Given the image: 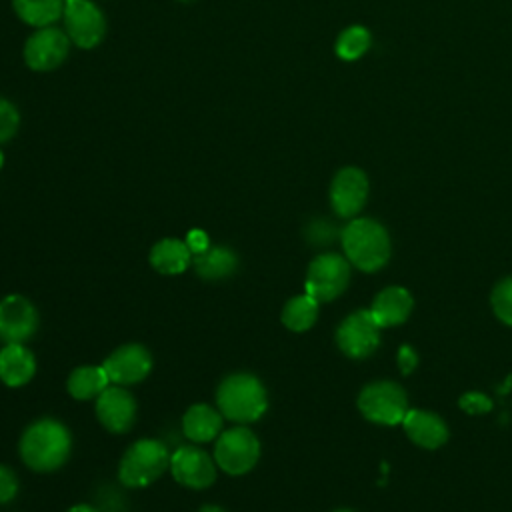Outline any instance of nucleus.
<instances>
[{
    "label": "nucleus",
    "instance_id": "nucleus-16",
    "mask_svg": "<svg viewBox=\"0 0 512 512\" xmlns=\"http://www.w3.org/2000/svg\"><path fill=\"white\" fill-rule=\"evenodd\" d=\"M402 428L406 436L422 448H438L448 440V426L446 422L432 412L418 410V408H408Z\"/></svg>",
    "mask_w": 512,
    "mask_h": 512
},
{
    "label": "nucleus",
    "instance_id": "nucleus-28",
    "mask_svg": "<svg viewBox=\"0 0 512 512\" xmlns=\"http://www.w3.org/2000/svg\"><path fill=\"white\" fill-rule=\"evenodd\" d=\"M460 408L468 414H486L492 410V400L480 392H466L460 398Z\"/></svg>",
    "mask_w": 512,
    "mask_h": 512
},
{
    "label": "nucleus",
    "instance_id": "nucleus-8",
    "mask_svg": "<svg viewBox=\"0 0 512 512\" xmlns=\"http://www.w3.org/2000/svg\"><path fill=\"white\" fill-rule=\"evenodd\" d=\"M338 348L354 360L370 356L380 344V326L370 310H356L346 316L336 330Z\"/></svg>",
    "mask_w": 512,
    "mask_h": 512
},
{
    "label": "nucleus",
    "instance_id": "nucleus-9",
    "mask_svg": "<svg viewBox=\"0 0 512 512\" xmlns=\"http://www.w3.org/2000/svg\"><path fill=\"white\" fill-rule=\"evenodd\" d=\"M64 24L68 38L78 48H94L106 34V20L102 10L90 0H66Z\"/></svg>",
    "mask_w": 512,
    "mask_h": 512
},
{
    "label": "nucleus",
    "instance_id": "nucleus-18",
    "mask_svg": "<svg viewBox=\"0 0 512 512\" xmlns=\"http://www.w3.org/2000/svg\"><path fill=\"white\" fill-rule=\"evenodd\" d=\"M222 420L224 416L218 408L210 404H194L182 416V430L194 444H204L218 438L222 432Z\"/></svg>",
    "mask_w": 512,
    "mask_h": 512
},
{
    "label": "nucleus",
    "instance_id": "nucleus-30",
    "mask_svg": "<svg viewBox=\"0 0 512 512\" xmlns=\"http://www.w3.org/2000/svg\"><path fill=\"white\" fill-rule=\"evenodd\" d=\"M418 364V356L416 352L412 350V346L404 344L400 350H398V368L402 374H410Z\"/></svg>",
    "mask_w": 512,
    "mask_h": 512
},
{
    "label": "nucleus",
    "instance_id": "nucleus-24",
    "mask_svg": "<svg viewBox=\"0 0 512 512\" xmlns=\"http://www.w3.org/2000/svg\"><path fill=\"white\" fill-rule=\"evenodd\" d=\"M318 306L320 304L306 292L292 296L282 308V324L292 332H306L318 318Z\"/></svg>",
    "mask_w": 512,
    "mask_h": 512
},
{
    "label": "nucleus",
    "instance_id": "nucleus-29",
    "mask_svg": "<svg viewBox=\"0 0 512 512\" xmlns=\"http://www.w3.org/2000/svg\"><path fill=\"white\" fill-rule=\"evenodd\" d=\"M16 492H18L16 474L8 466L0 464V504H6L10 500H14Z\"/></svg>",
    "mask_w": 512,
    "mask_h": 512
},
{
    "label": "nucleus",
    "instance_id": "nucleus-12",
    "mask_svg": "<svg viewBox=\"0 0 512 512\" xmlns=\"http://www.w3.org/2000/svg\"><path fill=\"white\" fill-rule=\"evenodd\" d=\"M38 328V312L22 294L0 300V338L6 344H24Z\"/></svg>",
    "mask_w": 512,
    "mask_h": 512
},
{
    "label": "nucleus",
    "instance_id": "nucleus-20",
    "mask_svg": "<svg viewBox=\"0 0 512 512\" xmlns=\"http://www.w3.org/2000/svg\"><path fill=\"white\" fill-rule=\"evenodd\" d=\"M192 258L194 254L188 248L186 240H178V238H162L150 250L152 268L168 276L184 272L192 264Z\"/></svg>",
    "mask_w": 512,
    "mask_h": 512
},
{
    "label": "nucleus",
    "instance_id": "nucleus-4",
    "mask_svg": "<svg viewBox=\"0 0 512 512\" xmlns=\"http://www.w3.org/2000/svg\"><path fill=\"white\" fill-rule=\"evenodd\" d=\"M170 452L164 442L140 438L120 458L118 478L128 488H144L170 468Z\"/></svg>",
    "mask_w": 512,
    "mask_h": 512
},
{
    "label": "nucleus",
    "instance_id": "nucleus-23",
    "mask_svg": "<svg viewBox=\"0 0 512 512\" xmlns=\"http://www.w3.org/2000/svg\"><path fill=\"white\" fill-rule=\"evenodd\" d=\"M64 0H12L18 18L30 26L46 28L64 14Z\"/></svg>",
    "mask_w": 512,
    "mask_h": 512
},
{
    "label": "nucleus",
    "instance_id": "nucleus-10",
    "mask_svg": "<svg viewBox=\"0 0 512 512\" xmlns=\"http://www.w3.org/2000/svg\"><path fill=\"white\" fill-rule=\"evenodd\" d=\"M70 50V38L58 28H38L24 44V60L32 70L48 72L58 68Z\"/></svg>",
    "mask_w": 512,
    "mask_h": 512
},
{
    "label": "nucleus",
    "instance_id": "nucleus-27",
    "mask_svg": "<svg viewBox=\"0 0 512 512\" xmlns=\"http://www.w3.org/2000/svg\"><path fill=\"white\" fill-rule=\"evenodd\" d=\"M20 124V114L12 102L6 98H0V142H6L12 138L18 130Z\"/></svg>",
    "mask_w": 512,
    "mask_h": 512
},
{
    "label": "nucleus",
    "instance_id": "nucleus-19",
    "mask_svg": "<svg viewBox=\"0 0 512 512\" xmlns=\"http://www.w3.org/2000/svg\"><path fill=\"white\" fill-rule=\"evenodd\" d=\"M36 372L34 354L24 344H6L0 350V380L10 386L18 388L32 380Z\"/></svg>",
    "mask_w": 512,
    "mask_h": 512
},
{
    "label": "nucleus",
    "instance_id": "nucleus-25",
    "mask_svg": "<svg viewBox=\"0 0 512 512\" xmlns=\"http://www.w3.org/2000/svg\"><path fill=\"white\" fill-rule=\"evenodd\" d=\"M368 46H370V32L364 26H350L338 36L336 54L342 60H356L368 50Z\"/></svg>",
    "mask_w": 512,
    "mask_h": 512
},
{
    "label": "nucleus",
    "instance_id": "nucleus-6",
    "mask_svg": "<svg viewBox=\"0 0 512 512\" xmlns=\"http://www.w3.org/2000/svg\"><path fill=\"white\" fill-rule=\"evenodd\" d=\"M358 410L374 424L396 426L402 424L408 412V398L400 384L378 380L362 388L358 394Z\"/></svg>",
    "mask_w": 512,
    "mask_h": 512
},
{
    "label": "nucleus",
    "instance_id": "nucleus-26",
    "mask_svg": "<svg viewBox=\"0 0 512 512\" xmlns=\"http://www.w3.org/2000/svg\"><path fill=\"white\" fill-rule=\"evenodd\" d=\"M492 310L498 320L512 326V276L500 280L490 296Z\"/></svg>",
    "mask_w": 512,
    "mask_h": 512
},
{
    "label": "nucleus",
    "instance_id": "nucleus-15",
    "mask_svg": "<svg viewBox=\"0 0 512 512\" xmlns=\"http://www.w3.org/2000/svg\"><path fill=\"white\" fill-rule=\"evenodd\" d=\"M96 416L106 430L122 434L132 428L136 400L124 386L112 384L96 398Z\"/></svg>",
    "mask_w": 512,
    "mask_h": 512
},
{
    "label": "nucleus",
    "instance_id": "nucleus-21",
    "mask_svg": "<svg viewBox=\"0 0 512 512\" xmlns=\"http://www.w3.org/2000/svg\"><path fill=\"white\" fill-rule=\"evenodd\" d=\"M192 266L200 278L220 280V278L230 276L236 270L238 258L226 246H210L208 250H204L202 254H196L192 258Z\"/></svg>",
    "mask_w": 512,
    "mask_h": 512
},
{
    "label": "nucleus",
    "instance_id": "nucleus-3",
    "mask_svg": "<svg viewBox=\"0 0 512 512\" xmlns=\"http://www.w3.org/2000/svg\"><path fill=\"white\" fill-rule=\"evenodd\" d=\"M216 406L224 418L236 424L256 422L268 408L266 388L254 374H230L216 388Z\"/></svg>",
    "mask_w": 512,
    "mask_h": 512
},
{
    "label": "nucleus",
    "instance_id": "nucleus-1",
    "mask_svg": "<svg viewBox=\"0 0 512 512\" xmlns=\"http://www.w3.org/2000/svg\"><path fill=\"white\" fill-rule=\"evenodd\" d=\"M18 448L28 468L36 472H54L68 460L72 438L62 422L40 418L24 430Z\"/></svg>",
    "mask_w": 512,
    "mask_h": 512
},
{
    "label": "nucleus",
    "instance_id": "nucleus-2",
    "mask_svg": "<svg viewBox=\"0 0 512 512\" xmlns=\"http://www.w3.org/2000/svg\"><path fill=\"white\" fill-rule=\"evenodd\" d=\"M340 240L348 262L362 272H376L390 258V236L372 218H352L344 226Z\"/></svg>",
    "mask_w": 512,
    "mask_h": 512
},
{
    "label": "nucleus",
    "instance_id": "nucleus-32",
    "mask_svg": "<svg viewBox=\"0 0 512 512\" xmlns=\"http://www.w3.org/2000/svg\"><path fill=\"white\" fill-rule=\"evenodd\" d=\"M68 512H98V510L92 508V506H88V504H76V506H72Z\"/></svg>",
    "mask_w": 512,
    "mask_h": 512
},
{
    "label": "nucleus",
    "instance_id": "nucleus-17",
    "mask_svg": "<svg viewBox=\"0 0 512 512\" xmlns=\"http://www.w3.org/2000/svg\"><path fill=\"white\" fill-rule=\"evenodd\" d=\"M412 306L414 300L406 288L388 286L376 294L370 306V314L380 328H388L406 322L412 312Z\"/></svg>",
    "mask_w": 512,
    "mask_h": 512
},
{
    "label": "nucleus",
    "instance_id": "nucleus-34",
    "mask_svg": "<svg viewBox=\"0 0 512 512\" xmlns=\"http://www.w3.org/2000/svg\"><path fill=\"white\" fill-rule=\"evenodd\" d=\"M2 164H4V154H2V150H0V168H2Z\"/></svg>",
    "mask_w": 512,
    "mask_h": 512
},
{
    "label": "nucleus",
    "instance_id": "nucleus-13",
    "mask_svg": "<svg viewBox=\"0 0 512 512\" xmlns=\"http://www.w3.org/2000/svg\"><path fill=\"white\" fill-rule=\"evenodd\" d=\"M368 198V178L360 168L346 166L336 172L330 184V204L340 218L356 216Z\"/></svg>",
    "mask_w": 512,
    "mask_h": 512
},
{
    "label": "nucleus",
    "instance_id": "nucleus-22",
    "mask_svg": "<svg viewBox=\"0 0 512 512\" xmlns=\"http://www.w3.org/2000/svg\"><path fill=\"white\" fill-rule=\"evenodd\" d=\"M110 384L112 382L104 366H80L70 372L66 388L72 398L90 400V398H98Z\"/></svg>",
    "mask_w": 512,
    "mask_h": 512
},
{
    "label": "nucleus",
    "instance_id": "nucleus-11",
    "mask_svg": "<svg viewBox=\"0 0 512 512\" xmlns=\"http://www.w3.org/2000/svg\"><path fill=\"white\" fill-rule=\"evenodd\" d=\"M174 480L192 490H204L216 480V460L198 446H180L170 456Z\"/></svg>",
    "mask_w": 512,
    "mask_h": 512
},
{
    "label": "nucleus",
    "instance_id": "nucleus-14",
    "mask_svg": "<svg viewBox=\"0 0 512 512\" xmlns=\"http://www.w3.org/2000/svg\"><path fill=\"white\" fill-rule=\"evenodd\" d=\"M102 366L112 384L130 386L148 376L152 370V356L142 344H124L116 348Z\"/></svg>",
    "mask_w": 512,
    "mask_h": 512
},
{
    "label": "nucleus",
    "instance_id": "nucleus-33",
    "mask_svg": "<svg viewBox=\"0 0 512 512\" xmlns=\"http://www.w3.org/2000/svg\"><path fill=\"white\" fill-rule=\"evenodd\" d=\"M200 512H226V510L220 508V506H216V504H208V506L200 508Z\"/></svg>",
    "mask_w": 512,
    "mask_h": 512
},
{
    "label": "nucleus",
    "instance_id": "nucleus-7",
    "mask_svg": "<svg viewBox=\"0 0 512 512\" xmlns=\"http://www.w3.org/2000/svg\"><path fill=\"white\" fill-rule=\"evenodd\" d=\"M350 282V262L346 256L336 252L318 254L306 272V294L312 296L318 304L338 298Z\"/></svg>",
    "mask_w": 512,
    "mask_h": 512
},
{
    "label": "nucleus",
    "instance_id": "nucleus-31",
    "mask_svg": "<svg viewBox=\"0 0 512 512\" xmlns=\"http://www.w3.org/2000/svg\"><path fill=\"white\" fill-rule=\"evenodd\" d=\"M186 244L188 248L192 250V254H202L204 250L210 248V242H208V236L204 230H190L188 236H186Z\"/></svg>",
    "mask_w": 512,
    "mask_h": 512
},
{
    "label": "nucleus",
    "instance_id": "nucleus-35",
    "mask_svg": "<svg viewBox=\"0 0 512 512\" xmlns=\"http://www.w3.org/2000/svg\"><path fill=\"white\" fill-rule=\"evenodd\" d=\"M334 512H352V510H348V508H342V510H334Z\"/></svg>",
    "mask_w": 512,
    "mask_h": 512
},
{
    "label": "nucleus",
    "instance_id": "nucleus-5",
    "mask_svg": "<svg viewBox=\"0 0 512 512\" xmlns=\"http://www.w3.org/2000/svg\"><path fill=\"white\" fill-rule=\"evenodd\" d=\"M260 458V440L248 426H232L218 434L214 444L216 466L230 474L240 476L250 472Z\"/></svg>",
    "mask_w": 512,
    "mask_h": 512
}]
</instances>
